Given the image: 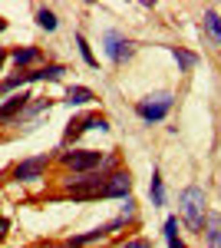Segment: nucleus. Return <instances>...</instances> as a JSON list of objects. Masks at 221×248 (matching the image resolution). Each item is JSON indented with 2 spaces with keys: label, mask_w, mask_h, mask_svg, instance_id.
I'll use <instances>...</instances> for the list:
<instances>
[{
  "label": "nucleus",
  "mask_w": 221,
  "mask_h": 248,
  "mask_svg": "<svg viewBox=\"0 0 221 248\" xmlns=\"http://www.w3.org/2000/svg\"><path fill=\"white\" fill-rule=\"evenodd\" d=\"M112 172H116V155H106V162L96 172H83V175L63 179V192L73 202H99V192H103V186H106V179Z\"/></svg>",
  "instance_id": "obj_1"
},
{
  "label": "nucleus",
  "mask_w": 221,
  "mask_h": 248,
  "mask_svg": "<svg viewBox=\"0 0 221 248\" xmlns=\"http://www.w3.org/2000/svg\"><path fill=\"white\" fill-rule=\"evenodd\" d=\"M178 215H182V222L192 232L202 235V225L208 218V195H205L202 186H185L178 192Z\"/></svg>",
  "instance_id": "obj_2"
},
{
  "label": "nucleus",
  "mask_w": 221,
  "mask_h": 248,
  "mask_svg": "<svg viewBox=\"0 0 221 248\" xmlns=\"http://www.w3.org/2000/svg\"><path fill=\"white\" fill-rule=\"evenodd\" d=\"M7 60H14L17 70H27V66H33V63L43 60V50L40 46H17L14 53H7Z\"/></svg>",
  "instance_id": "obj_11"
},
{
  "label": "nucleus",
  "mask_w": 221,
  "mask_h": 248,
  "mask_svg": "<svg viewBox=\"0 0 221 248\" xmlns=\"http://www.w3.org/2000/svg\"><path fill=\"white\" fill-rule=\"evenodd\" d=\"M119 248H152V242L148 238H129V242H122Z\"/></svg>",
  "instance_id": "obj_21"
},
{
  "label": "nucleus",
  "mask_w": 221,
  "mask_h": 248,
  "mask_svg": "<svg viewBox=\"0 0 221 248\" xmlns=\"http://www.w3.org/2000/svg\"><path fill=\"white\" fill-rule=\"evenodd\" d=\"M46 166H50V155H33V159H23L14 166V179L17 182H37L46 175Z\"/></svg>",
  "instance_id": "obj_7"
},
{
  "label": "nucleus",
  "mask_w": 221,
  "mask_h": 248,
  "mask_svg": "<svg viewBox=\"0 0 221 248\" xmlns=\"http://www.w3.org/2000/svg\"><path fill=\"white\" fill-rule=\"evenodd\" d=\"M3 63H7V50L0 46V70H3Z\"/></svg>",
  "instance_id": "obj_23"
},
{
  "label": "nucleus",
  "mask_w": 221,
  "mask_h": 248,
  "mask_svg": "<svg viewBox=\"0 0 221 248\" xmlns=\"http://www.w3.org/2000/svg\"><path fill=\"white\" fill-rule=\"evenodd\" d=\"M3 30H7V20H3V17H0V33H3Z\"/></svg>",
  "instance_id": "obj_24"
},
{
  "label": "nucleus",
  "mask_w": 221,
  "mask_h": 248,
  "mask_svg": "<svg viewBox=\"0 0 221 248\" xmlns=\"http://www.w3.org/2000/svg\"><path fill=\"white\" fill-rule=\"evenodd\" d=\"M76 46H79V57H83V63H86L89 70H96V66H99V60H96V53H92V46L86 43V37H83V33H76Z\"/></svg>",
  "instance_id": "obj_19"
},
{
  "label": "nucleus",
  "mask_w": 221,
  "mask_h": 248,
  "mask_svg": "<svg viewBox=\"0 0 221 248\" xmlns=\"http://www.w3.org/2000/svg\"><path fill=\"white\" fill-rule=\"evenodd\" d=\"M103 53H106L109 63L122 66V63H129V60L135 57V43H132L126 33H119V30H106V33H103Z\"/></svg>",
  "instance_id": "obj_6"
},
{
  "label": "nucleus",
  "mask_w": 221,
  "mask_h": 248,
  "mask_svg": "<svg viewBox=\"0 0 221 248\" xmlns=\"http://www.w3.org/2000/svg\"><path fill=\"white\" fill-rule=\"evenodd\" d=\"M59 162L66 169H73V175H83V172L99 169L106 162V153H99V149H66V153H59Z\"/></svg>",
  "instance_id": "obj_5"
},
{
  "label": "nucleus",
  "mask_w": 221,
  "mask_h": 248,
  "mask_svg": "<svg viewBox=\"0 0 221 248\" xmlns=\"http://www.w3.org/2000/svg\"><path fill=\"white\" fill-rule=\"evenodd\" d=\"M50 106H53V99H40V103H30L23 116H40V113H50Z\"/></svg>",
  "instance_id": "obj_20"
},
{
  "label": "nucleus",
  "mask_w": 221,
  "mask_h": 248,
  "mask_svg": "<svg viewBox=\"0 0 221 248\" xmlns=\"http://www.w3.org/2000/svg\"><path fill=\"white\" fill-rule=\"evenodd\" d=\"M63 77H66L63 63H46V66H37V70H20L17 77L0 79V93H14V90L30 86V83H59Z\"/></svg>",
  "instance_id": "obj_3"
},
{
  "label": "nucleus",
  "mask_w": 221,
  "mask_h": 248,
  "mask_svg": "<svg viewBox=\"0 0 221 248\" xmlns=\"http://www.w3.org/2000/svg\"><path fill=\"white\" fill-rule=\"evenodd\" d=\"M205 248H221V215H208L202 225Z\"/></svg>",
  "instance_id": "obj_12"
},
{
  "label": "nucleus",
  "mask_w": 221,
  "mask_h": 248,
  "mask_svg": "<svg viewBox=\"0 0 221 248\" xmlns=\"http://www.w3.org/2000/svg\"><path fill=\"white\" fill-rule=\"evenodd\" d=\"M148 199H152V205H155V209H162V205H165V182H162V172H159V169H152Z\"/></svg>",
  "instance_id": "obj_13"
},
{
  "label": "nucleus",
  "mask_w": 221,
  "mask_h": 248,
  "mask_svg": "<svg viewBox=\"0 0 221 248\" xmlns=\"http://www.w3.org/2000/svg\"><path fill=\"white\" fill-rule=\"evenodd\" d=\"M7 232H10V218H7V215H0V238H3Z\"/></svg>",
  "instance_id": "obj_22"
},
{
  "label": "nucleus",
  "mask_w": 221,
  "mask_h": 248,
  "mask_svg": "<svg viewBox=\"0 0 221 248\" xmlns=\"http://www.w3.org/2000/svg\"><path fill=\"white\" fill-rule=\"evenodd\" d=\"M202 30L211 37V43H218V46H221V17H218V10H205Z\"/></svg>",
  "instance_id": "obj_14"
},
{
  "label": "nucleus",
  "mask_w": 221,
  "mask_h": 248,
  "mask_svg": "<svg viewBox=\"0 0 221 248\" xmlns=\"http://www.w3.org/2000/svg\"><path fill=\"white\" fill-rule=\"evenodd\" d=\"M30 99H33V96L23 93V90H20V93H14V96H7V99L0 103V126H7V123L20 119V116H23V109L30 106Z\"/></svg>",
  "instance_id": "obj_10"
},
{
  "label": "nucleus",
  "mask_w": 221,
  "mask_h": 248,
  "mask_svg": "<svg viewBox=\"0 0 221 248\" xmlns=\"http://www.w3.org/2000/svg\"><path fill=\"white\" fill-rule=\"evenodd\" d=\"M132 195V175L129 172H122V169H116L106 179V186H103V192H99V199H129Z\"/></svg>",
  "instance_id": "obj_8"
},
{
  "label": "nucleus",
  "mask_w": 221,
  "mask_h": 248,
  "mask_svg": "<svg viewBox=\"0 0 221 248\" xmlns=\"http://www.w3.org/2000/svg\"><path fill=\"white\" fill-rule=\"evenodd\" d=\"M37 27L40 30H46V33H56L59 30V17H56V10H50V7H37Z\"/></svg>",
  "instance_id": "obj_17"
},
{
  "label": "nucleus",
  "mask_w": 221,
  "mask_h": 248,
  "mask_svg": "<svg viewBox=\"0 0 221 248\" xmlns=\"http://www.w3.org/2000/svg\"><path fill=\"white\" fill-rule=\"evenodd\" d=\"M92 129H99V133H109V119L106 116H99V113H92V116H83V119H76V123H70V129H66V142H76L83 133H92Z\"/></svg>",
  "instance_id": "obj_9"
},
{
  "label": "nucleus",
  "mask_w": 221,
  "mask_h": 248,
  "mask_svg": "<svg viewBox=\"0 0 221 248\" xmlns=\"http://www.w3.org/2000/svg\"><path fill=\"white\" fill-rule=\"evenodd\" d=\"M172 109H175V96L165 93V90H162V93H152V96H146V99L135 103V116H139L142 123H148V126H152V123H162Z\"/></svg>",
  "instance_id": "obj_4"
},
{
  "label": "nucleus",
  "mask_w": 221,
  "mask_h": 248,
  "mask_svg": "<svg viewBox=\"0 0 221 248\" xmlns=\"http://www.w3.org/2000/svg\"><path fill=\"white\" fill-rule=\"evenodd\" d=\"M162 238L168 248H185V242L178 238V215H168L165 225H162Z\"/></svg>",
  "instance_id": "obj_18"
},
{
  "label": "nucleus",
  "mask_w": 221,
  "mask_h": 248,
  "mask_svg": "<svg viewBox=\"0 0 221 248\" xmlns=\"http://www.w3.org/2000/svg\"><path fill=\"white\" fill-rule=\"evenodd\" d=\"M96 93H92L89 86H66V103L70 106H89Z\"/></svg>",
  "instance_id": "obj_16"
},
{
  "label": "nucleus",
  "mask_w": 221,
  "mask_h": 248,
  "mask_svg": "<svg viewBox=\"0 0 221 248\" xmlns=\"http://www.w3.org/2000/svg\"><path fill=\"white\" fill-rule=\"evenodd\" d=\"M165 50L175 57L178 73H188V70H195V66H198V53H188V50H182V46H165Z\"/></svg>",
  "instance_id": "obj_15"
}]
</instances>
